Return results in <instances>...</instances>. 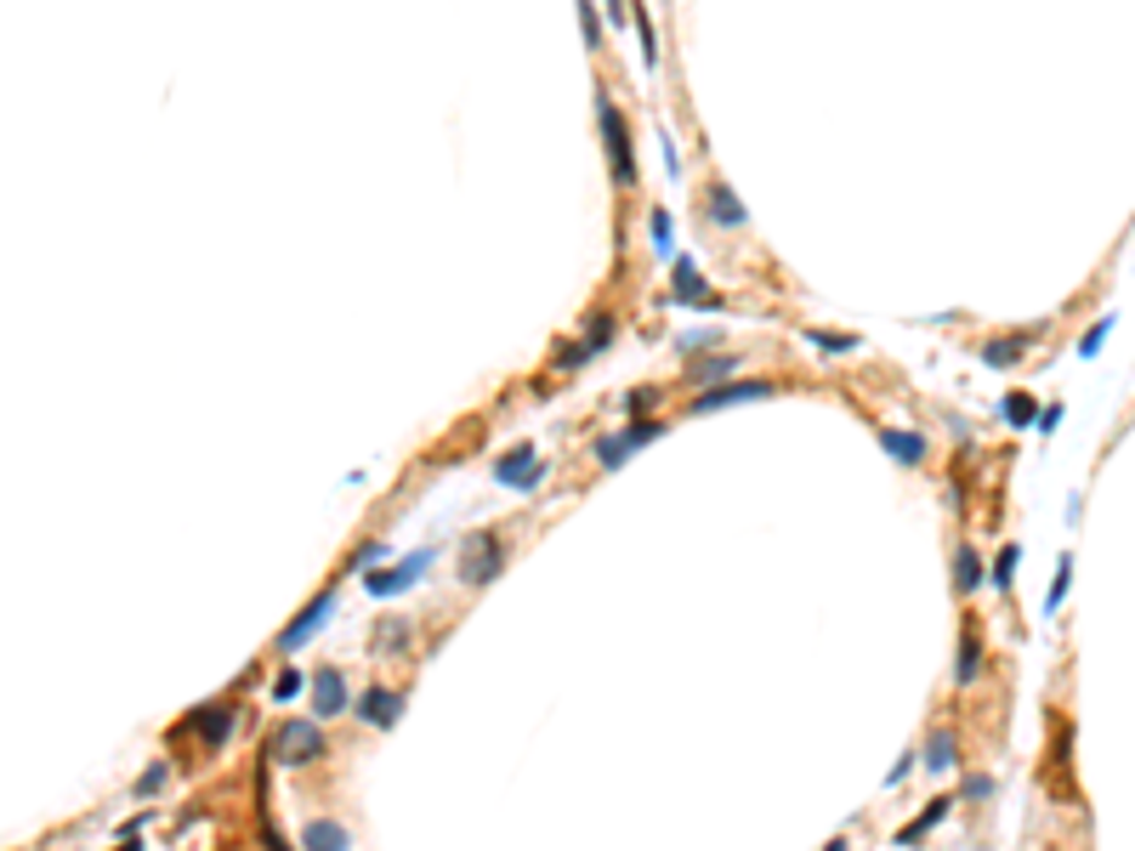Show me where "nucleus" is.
Wrapping results in <instances>:
<instances>
[{
	"label": "nucleus",
	"mask_w": 1135,
	"mask_h": 851,
	"mask_svg": "<svg viewBox=\"0 0 1135 851\" xmlns=\"http://www.w3.org/2000/svg\"><path fill=\"white\" fill-rule=\"evenodd\" d=\"M506 568H512V534L506 529H477V534L460 540V563H454L460 585L483 591V585H494Z\"/></svg>",
	"instance_id": "1"
},
{
	"label": "nucleus",
	"mask_w": 1135,
	"mask_h": 851,
	"mask_svg": "<svg viewBox=\"0 0 1135 851\" xmlns=\"http://www.w3.org/2000/svg\"><path fill=\"white\" fill-rule=\"evenodd\" d=\"M596 125H603V148H608V177H614V188L630 193L637 188V148H630V125L608 97V86H596Z\"/></svg>",
	"instance_id": "2"
},
{
	"label": "nucleus",
	"mask_w": 1135,
	"mask_h": 851,
	"mask_svg": "<svg viewBox=\"0 0 1135 851\" xmlns=\"http://www.w3.org/2000/svg\"><path fill=\"white\" fill-rule=\"evenodd\" d=\"M193 733V744L205 749V756H222V749L233 744V733H239V710H233L227 699H211V704H199L188 722L177 727V738Z\"/></svg>",
	"instance_id": "3"
},
{
	"label": "nucleus",
	"mask_w": 1135,
	"mask_h": 851,
	"mask_svg": "<svg viewBox=\"0 0 1135 851\" xmlns=\"http://www.w3.org/2000/svg\"><path fill=\"white\" fill-rule=\"evenodd\" d=\"M273 756L284 761V767H318L324 756H329V738H324V727L313 722V715H302V722H284L279 733H273Z\"/></svg>",
	"instance_id": "4"
},
{
	"label": "nucleus",
	"mask_w": 1135,
	"mask_h": 851,
	"mask_svg": "<svg viewBox=\"0 0 1135 851\" xmlns=\"http://www.w3.org/2000/svg\"><path fill=\"white\" fill-rule=\"evenodd\" d=\"M653 438H664V420H630V426H619V432H603V438L591 443V461L603 466V472H619L630 454L648 449Z\"/></svg>",
	"instance_id": "5"
},
{
	"label": "nucleus",
	"mask_w": 1135,
	"mask_h": 851,
	"mask_svg": "<svg viewBox=\"0 0 1135 851\" xmlns=\"http://www.w3.org/2000/svg\"><path fill=\"white\" fill-rule=\"evenodd\" d=\"M778 392V375H750V381H721V386H705L687 398V415H716V409H732V404H755V398H773Z\"/></svg>",
	"instance_id": "6"
},
{
	"label": "nucleus",
	"mask_w": 1135,
	"mask_h": 851,
	"mask_svg": "<svg viewBox=\"0 0 1135 851\" xmlns=\"http://www.w3.org/2000/svg\"><path fill=\"white\" fill-rule=\"evenodd\" d=\"M336 591H341V574H336V579H329V585H324V591H318V597H313V602H307V608H302V613H295V619H290V625L279 631V642H273V653H284V659H290V653H295V647H307V642H313V636L324 631V619H329V613H336Z\"/></svg>",
	"instance_id": "7"
},
{
	"label": "nucleus",
	"mask_w": 1135,
	"mask_h": 851,
	"mask_svg": "<svg viewBox=\"0 0 1135 851\" xmlns=\"http://www.w3.org/2000/svg\"><path fill=\"white\" fill-rule=\"evenodd\" d=\"M307 699H313V722H336V715L352 710V687L341 665H318L307 676Z\"/></svg>",
	"instance_id": "8"
},
{
	"label": "nucleus",
	"mask_w": 1135,
	"mask_h": 851,
	"mask_svg": "<svg viewBox=\"0 0 1135 851\" xmlns=\"http://www.w3.org/2000/svg\"><path fill=\"white\" fill-rule=\"evenodd\" d=\"M352 715L363 727H375V733H386V727H397L404 722V687H386V681H375L363 699H352Z\"/></svg>",
	"instance_id": "9"
},
{
	"label": "nucleus",
	"mask_w": 1135,
	"mask_h": 851,
	"mask_svg": "<svg viewBox=\"0 0 1135 851\" xmlns=\"http://www.w3.org/2000/svg\"><path fill=\"white\" fill-rule=\"evenodd\" d=\"M875 438H880V449H886V454H891V461L903 466V472H920V466L931 461V443H925V432H903V426H880Z\"/></svg>",
	"instance_id": "10"
},
{
	"label": "nucleus",
	"mask_w": 1135,
	"mask_h": 851,
	"mask_svg": "<svg viewBox=\"0 0 1135 851\" xmlns=\"http://www.w3.org/2000/svg\"><path fill=\"white\" fill-rule=\"evenodd\" d=\"M409 642H415V625H409L404 613L375 619V631H370V653H375V659H409Z\"/></svg>",
	"instance_id": "11"
},
{
	"label": "nucleus",
	"mask_w": 1135,
	"mask_h": 851,
	"mask_svg": "<svg viewBox=\"0 0 1135 851\" xmlns=\"http://www.w3.org/2000/svg\"><path fill=\"white\" fill-rule=\"evenodd\" d=\"M705 216H710L716 227H727V234H739V227H750V211L739 205V193H732L721 177H710V182H705Z\"/></svg>",
	"instance_id": "12"
},
{
	"label": "nucleus",
	"mask_w": 1135,
	"mask_h": 851,
	"mask_svg": "<svg viewBox=\"0 0 1135 851\" xmlns=\"http://www.w3.org/2000/svg\"><path fill=\"white\" fill-rule=\"evenodd\" d=\"M988 665V642H982V625L977 619H965L959 625V659H954V687H971Z\"/></svg>",
	"instance_id": "13"
},
{
	"label": "nucleus",
	"mask_w": 1135,
	"mask_h": 851,
	"mask_svg": "<svg viewBox=\"0 0 1135 851\" xmlns=\"http://www.w3.org/2000/svg\"><path fill=\"white\" fill-rule=\"evenodd\" d=\"M988 585V568H982V551L971 540H954V597L971 602L977 591Z\"/></svg>",
	"instance_id": "14"
},
{
	"label": "nucleus",
	"mask_w": 1135,
	"mask_h": 851,
	"mask_svg": "<svg viewBox=\"0 0 1135 851\" xmlns=\"http://www.w3.org/2000/svg\"><path fill=\"white\" fill-rule=\"evenodd\" d=\"M954 761H959V733H954V727H937V733L925 738V749H920V767H925V778H948Z\"/></svg>",
	"instance_id": "15"
},
{
	"label": "nucleus",
	"mask_w": 1135,
	"mask_h": 851,
	"mask_svg": "<svg viewBox=\"0 0 1135 851\" xmlns=\"http://www.w3.org/2000/svg\"><path fill=\"white\" fill-rule=\"evenodd\" d=\"M739 370H744V358H739V352L698 358V364H687V386H693V392H705V386H721L727 375H739Z\"/></svg>",
	"instance_id": "16"
},
{
	"label": "nucleus",
	"mask_w": 1135,
	"mask_h": 851,
	"mask_svg": "<svg viewBox=\"0 0 1135 851\" xmlns=\"http://www.w3.org/2000/svg\"><path fill=\"white\" fill-rule=\"evenodd\" d=\"M426 563H431V551L409 556L404 568H375V574H370V591H375V597H392V591H409V585H415V579L426 574Z\"/></svg>",
	"instance_id": "17"
},
{
	"label": "nucleus",
	"mask_w": 1135,
	"mask_h": 851,
	"mask_svg": "<svg viewBox=\"0 0 1135 851\" xmlns=\"http://www.w3.org/2000/svg\"><path fill=\"white\" fill-rule=\"evenodd\" d=\"M494 477L506 483V488H533V483H540V466H533V449L522 443V449H512V454H499V461H494Z\"/></svg>",
	"instance_id": "18"
},
{
	"label": "nucleus",
	"mask_w": 1135,
	"mask_h": 851,
	"mask_svg": "<svg viewBox=\"0 0 1135 851\" xmlns=\"http://www.w3.org/2000/svg\"><path fill=\"white\" fill-rule=\"evenodd\" d=\"M352 846V829L336 824V817H313L302 829V851H347Z\"/></svg>",
	"instance_id": "19"
},
{
	"label": "nucleus",
	"mask_w": 1135,
	"mask_h": 851,
	"mask_svg": "<svg viewBox=\"0 0 1135 851\" xmlns=\"http://www.w3.org/2000/svg\"><path fill=\"white\" fill-rule=\"evenodd\" d=\"M1027 336L1022 330H1005V336H993V341H982V364H993V370H1011V364H1022L1027 358Z\"/></svg>",
	"instance_id": "20"
},
{
	"label": "nucleus",
	"mask_w": 1135,
	"mask_h": 851,
	"mask_svg": "<svg viewBox=\"0 0 1135 851\" xmlns=\"http://www.w3.org/2000/svg\"><path fill=\"white\" fill-rule=\"evenodd\" d=\"M948 806H954V795H937V801H931V806L914 817V824L897 829V846H920V840H925V835H931V829H937L943 817H948Z\"/></svg>",
	"instance_id": "21"
},
{
	"label": "nucleus",
	"mask_w": 1135,
	"mask_h": 851,
	"mask_svg": "<svg viewBox=\"0 0 1135 851\" xmlns=\"http://www.w3.org/2000/svg\"><path fill=\"white\" fill-rule=\"evenodd\" d=\"M614 330H619V318H608V313H591V318H585V341H580V347L596 358V352H603V347L614 341Z\"/></svg>",
	"instance_id": "22"
},
{
	"label": "nucleus",
	"mask_w": 1135,
	"mask_h": 851,
	"mask_svg": "<svg viewBox=\"0 0 1135 851\" xmlns=\"http://www.w3.org/2000/svg\"><path fill=\"white\" fill-rule=\"evenodd\" d=\"M267 693H273V704H295V699H302V693H307V676H302V670H290V665H284V670L273 676V687H267Z\"/></svg>",
	"instance_id": "23"
},
{
	"label": "nucleus",
	"mask_w": 1135,
	"mask_h": 851,
	"mask_svg": "<svg viewBox=\"0 0 1135 851\" xmlns=\"http://www.w3.org/2000/svg\"><path fill=\"white\" fill-rule=\"evenodd\" d=\"M165 783H171V761H154L137 783H131V795H137V801H154V795L165 790Z\"/></svg>",
	"instance_id": "24"
},
{
	"label": "nucleus",
	"mask_w": 1135,
	"mask_h": 851,
	"mask_svg": "<svg viewBox=\"0 0 1135 851\" xmlns=\"http://www.w3.org/2000/svg\"><path fill=\"white\" fill-rule=\"evenodd\" d=\"M1005 415H1011L1016 426H1027V420H1033V398H1027V392H1011V398H1005Z\"/></svg>",
	"instance_id": "25"
},
{
	"label": "nucleus",
	"mask_w": 1135,
	"mask_h": 851,
	"mask_svg": "<svg viewBox=\"0 0 1135 851\" xmlns=\"http://www.w3.org/2000/svg\"><path fill=\"white\" fill-rule=\"evenodd\" d=\"M1016 556H1022L1016 545H1005V551H999V568H993V579H999V591H1005V585H1011V574H1016Z\"/></svg>",
	"instance_id": "26"
},
{
	"label": "nucleus",
	"mask_w": 1135,
	"mask_h": 851,
	"mask_svg": "<svg viewBox=\"0 0 1135 851\" xmlns=\"http://www.w3.org/2000/svg\"><path fill=\"white\" fill-rule=\"evenodd\" d=\"M580 18H585V46H596V41H603V18H596L591 0H580Z\"/></svg>",
	"instance_id": "27"
},
{
	"label": "nucleus",
	"mask_w": 1135,
	"mask_h": 851,
	"mask_svg": "<svg viewBox=\"0 0 1135 851\" xmlns=\"http://www.w3.org/2000/svg\"><path fill=\"white\" fill-rule=\"evenodd\" d=\"M608 12H614V29H619V23H630V18H625V0H608Z\"/></svg>",
	"instance_id": "28"
},
{
	"label": "nucleus",
	"mask_w": 1135,
	"mask_h": 851,
	"mask_svg": "<svg viewBox=\"0 0 1135 851\" xmlns=\"http://www.w3.org/2000/svg\"><path fill=\"white\" fill-rule=\"evenodd\" d=\"M823 851H852V840H846V835H834V840H829Z\"/></svg>",
	"instance_id": "29"
},
{
	"label": "nucleus",
	"mask_w": 1135,
	"mask_h": 851,
	"mask_svg": "<svg viewBox=\"0 0 1135 851\" xmlns=\"http://www.w3.org/2000/svg\"><path fill=\"white\" fill-rule=\"evenodd\" d=\"M120 851H137V840H131V846H120Z\"/></svg>",
	"instance_id": "30"
}]
</instances>
